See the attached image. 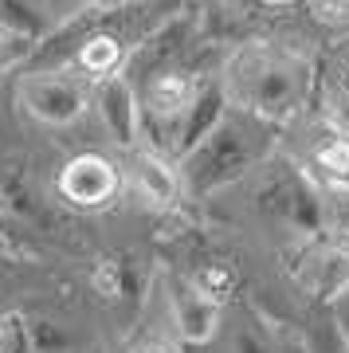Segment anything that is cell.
<instances>
[{"label":"cell","mask_w":349,"mask_h":353,"mask_svg":"<svg viewBox=\"0 0 349 353\" xmlns=\"http://www.w3.org/2000/svg\"><path fill=\"white\" fill-rule=\"evenodd\" d=\"M134 181L150 204H173L181 196V176L165 165L157 153H137L134 157Z\"/></svg>","instance_id":"cell-8"},{"label":"cell","mask_w":349,"mask_h":353,"mask_svg":"<svg viewBox=\"0 0 349 353\" xmlns=\"http://www.w3.org/2000/svg\"><path fill=\"white\" fill-rule=\"evenodd\" d=\"M346 83H349V59H346Z\"/></svg>","instance_id":"cell-15"},{"label":"cell","mask_w":349,"mask_h":353,"mask_svg":"<svg viewBox=\"0 0 349 353\" xmlns=\"http://www.w3.org/2000/svg\"><path fill=\"white\" fill-rule=\"evenodd\" d=\"M263 4H295V0H263Z\"/></svg>","instance_id":"cell-14"},{"label":"cell","mask_w":349,"mask_h":353,"mask_svg":"<svg viewBox=\"0 0 349 353\" xmlns=\"http://www.w3.org/2000/svg\"><path fill=\"white\" fill-rule=\"evenodd\" d=\"M59 192L79 208H102L118 192V169L99 153H83L63 169L59 176Z\"/></svg>","instance_id":"cell-5"},{"label":"cell","mask_w":349,"mask_h":353,"mask_svg":"<svg viewBox=\"0 0 349 353\" xmlns=\"http://www.w3.org/2000/svg\"><path fill=\"white\" fill-rule=\"evenodd\" d=\"M126 59V48L122 39L114 36V32H99V36H87L83 39V48H79V67L87 71V75L94 79H114V71H118V63Z\"/></svg>","instance_id":"cell-9"},{"label":"cell","mask_w":349,"mask_h":353,"mask_svg":"<svg viewBox=\"0 0 349 353\" xmlns=\"http://www.w3.org/2000/svg\"><path fill=\"white\" fill-rule=\"evenodd\" d=\"M173 306H177V326H181V334H185L188 341L212 338L216 314H220V310H216V299H208V294L197 290V287H177Z\"/></svg>","instance_id":"cell-7"},{"label":"cell","mask_w":349,"mask_h":353,"mask_svg":"<svg viewBox=\"0 0 349 353\" xmlns=\"http://www.w3.org/2000/svg\"><path fill=\"white\" fill-rule=\"evenodd\" d=\"M337 326H341V338H346V345H349V299L337 306Z\"/></svg>","instance_id":"cell-12"},{"label":"cell","mask_w":349,"mask_h":353,"mask_svg":"<svg viewBox=\"0 0 349 353\" xmlns=\"http://www.w3.org/2000/svg\"><path fill=\"white\" fill-rule=\"evenodd\" d=\"M314 345H318V353H349L346 338H341V326H337V318H334V322H322V326H318V338H314Z\"/></svg>","instance_id":"cell-11"},{"label":"cell","mask_w":349,"mask_h":353,"mask_svg":"<svg viewBox=\"0 0 349 353\" xmlns=\"http://www.w3.org/2000/svg\"><path fill=\"white\" fill-rule=\"evenodd\" d=\"M137 353H177L173 345H165V341H153V345H141Z\"/></svg>","instance_id":"cell-13"},{"label":"cell","mask_w":349,"mask_h":353,"mask_svg":"<svg viewBox=\"0 0 349 353\" xmlns=\"http://www.w3.org/2000/svg\"><path fill=\"white\" fill-rule=\"evenodd\" d=\"M20 102L36 114L39 122L51 126H67L87 110V87L67 71H51V75H32L20 87Z\"/></svg>","instance_id":"cell-3"},{"label":"cell","mask_w":349,"mask_h":353,"mask_svg":"<svg viewBox=\"0 0 349 353\" xmlns=\"http://www.w3.org/2000/svg\"><path fill=\"white\" fill-rule=\"evenodd\" d=\"M263 204L275 208L287 224L302 228V232H318L322 228V212H318V192L310 189V181L295 169V165H283L275 181L263 189Z\"/></svg>","instance_id":"cell-4"},{"label":"cell","mask_w":349,"mask_h":353,"mask_svg":"<svg viewBox=\"0 0 349 353\" xmlns=\"http://www.w3.org/2000/svg\"><path fill=\"white\" fill-rule=\"evenodd\" d=\"M310 12L322 24H349V0H310Z\"/></svg>","instance_id":"cell-10"},{"label":"cell","mask_w":349,"mask_h":353,"mask_svg":"<svg viewBox=\"0 0 349 353\" xmlns=\"http://www.w3.org/2000/svg\"><path fill=\"white\" fill-rule=\"evenodd\" d=\"M267 150V122H259L255 114L228 110L216 130L200 141L197 150L185 153L181 161V185L192 196H208V192L232 185L236 176H243L251 165Z\"/></svg>","instance_id":"cell-2"},{"label":"cell","mask_w":349,"mask_h":353,"mask_svg":"<svg viewBox=\"0 0 349 353\" xmlns=\"http://www.w3.org/2000/svg\"><path fill=\"white\" fill-rule=\"evenodd\" d=\"M99 114L118 145H134L137 126H141V110H137L134 87H130L126 75H114L99 87Z\"/></svg>","instance_id":"cell-6"},{"label":"cell","mask_w":349,"mask_h":353,"mask_svg":"<svg viewBox=\"0 0 349 353\" xmlns=\"http://www.w3.org/2000/svg\"><path fill=\"white\" fill-rule=\"evenodd\" d=\"M224 90L239 110L255 114L267 126H279L310 102L314 63L290 48L248 43L228 67Z\"/></svg>","instance_id":"cell-1"}]
</instances>
